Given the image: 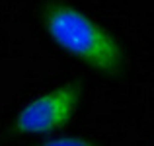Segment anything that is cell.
Masks as SVG:
<instances>
[{"instance_id":"6da1fadb","label":"cell","mask_w":154,"mask_h":146,"mask_svg":"<svg viewBox=\"0 0 154 146\" xmlns=\"http://www.w3.org/2000/svg\"><path fill=\"white\" fill-rule=\"evenodd\" d=\"M43 26L60 49L92 68L109 76L123 70L125 55L117 39L72 4L49 2L43 10Z\"/></svg>"},{"instance_id":"7a4b0ae2","label":"cell","mask_w":154,"mask_h":146,"mask_svg":"<svg viewBox=\"0 0 154 146\" xmlns=\"http://www.w3.org/2000/svg\"><path fill=\"white\" fill-rule=\"evenodd\" d=\"M80 82H68L31 99L20 109L14 123L18 135H45L70 121L80 103Z\"/></svg>"},{"instance_id":"3957f363","label":"cell","mask_w":154,"mask_h":146,"mask_svg":"<svg viewBox=\"0 0 154 146\" xmlns=\"http://www.w3.org/2000/svg\"><path fill=\"white\" fill-rule=\"evenodd\" d=\"M39 146H96V144L86 138H80V136H60V138L47 140Z\"/></svg>"}]
</instances>
